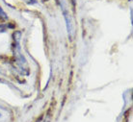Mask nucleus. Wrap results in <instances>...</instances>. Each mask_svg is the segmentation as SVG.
Masks as SVG:
<instances>
[{"mask_svg":"<svg viewBox=\"0 0 133 122\" xmlns=\"http://www.w3.org/2000/svg\"><path fill=\"white\" fill-rule=\"evenodd\" d=\"M5 31V25H1L0 26V32H4Z\"/></svg>","mask_w":133,"mask_h":122,"instance_id":"7ed1b4c3","label":"nucleus"},{"mask_svg":"<svg viewBox=\"0 0 133 122\" xmlns=\"http://www.w3.org/2000/svg\"><path fill=\"white\" fill-rule=\"evenodd\" d=\"M0 17L1 18H3V19H7L8 18V16L6 15V13L3 11V9L0 7Z\"/></svg>","mask_w":133,"mask_h":122,"instance_id":"f03ea898","label":"nucleus"},{"mask_svg":"<svg viewBox=\"0 0 133 122\" xmlns=\"http://www.w3.org/2000/svg\"><path fill=\"white\" fill-rule=\"evenodd\" d=\"M61 7H62V10H63V15L64 17H65V20H66V30H68V33L70 36H71V34H72V25H71V21H70V15L68 13V11L65 9V7H64L63 4H61Z\"/></svg>","mask_w":133,"mask_h":122,"instance_id":"f257e3e1","label":"nucleus"},{"mask_svg":"<svg viewBox=\"0 0 133 122\" xmlns=\"http://www.w3.org/2000/svg\"><path fill=\"white\" fill-rule=\"evenodd\" d=\"M0 116H1V114H0Z\"/></svg>","mask_w":133,"mask_h":122,"instance_id":"20e7f679","label":"nucleus"}]
</instances>
